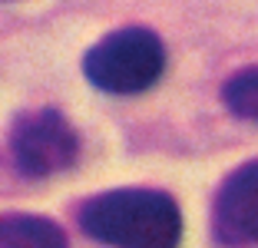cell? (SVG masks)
Listing matches in <instances>:
<instances>
[{
  "label": "cell",
  "mask_w": 258,
  "mask_h": 248,
  "mask_svg": "<svg viewBox=\"0 0 258 248\" xmlns=\"http://www.w3.org/2000/svg\"><path fill=\"white\" fill-rule=\"evenodd\" d=\"M80 228L109 248H179L182 212L162 189H109L80 205Z\"/></svg>",
  "instance_id": "1"
},
{
  "label": "cell",
  "mask_w": 258,
  "mask_h": 248,
  "mask_svg": "<svg viewBox=\"0 0 258 248\" xmlns=\"http://www.w3.org/2000/svg\"><path fill=\"white\" fill-rule=\"evenodd\" d=\"M10 152L23 175L46 179L80 159V136L60 109H30L20 113L10 129Z\"/></svg>",
  "instance_id": "3"
},
{
  "label": "cell",
  "mask_w": 258,
  "mask_h": 248,
  "mask_svg": "<svg viewBox=\"0 0 258 248\" xmlns=\"http://www.w3.org/2000/svg\"><path fill=\"white\" fill-rule=\"evenodd\" d=\"M212 228L225 245H258V159L242 162L219 182Z\"/></svg>",
  "instance_id": "4"
},
{
  "label": "cell",
  "mask_w": 258,
  "mask_h": 248,
  "mask_svg": "<svg viewBox=\"0 0 258 248\" xmlns=\"http://www.w3.org/2000/svg\"><path fill=\"white\" fill-rule=\"evenodd\" d=\"M222 103L228 106L232 116L258 122V67L238 70V73L222 86Z\"/></svg>",
  "instance_id": "6"
},
{
  "label": "cell",
  "mask_w": 258,
  "mask_h": 248,
  "mask_svg": "<svg viewBox=\"0 0 258 248\" xmlns=\"http://www.w3.org/2000/svg\"><path fill=\"white\" fill-rule=\"evenodd\" d=\"M166 70V46L146 27H122L93 43L83 56V76L103 93L136 96L156 86Z\"/></svg>",
  "instance_id": "2"
},
{
  "label": "cell",
  "mask_w": 258,
  "mask_h": 248,
  "mask_svg": "<svg viewBox=\"0 0 258 248\" xmlns=\"http://www.w3.org/2000/svg\"><path fill=\"white\" fill-rule=\"evenodd\" d=\"M0 248H67V235L53 218L10 212L0 215Z\"/></svg>",
  "instance_id": "5"
}]
</instances>
